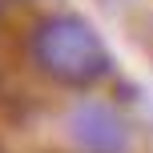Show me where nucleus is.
Wrapping results in <instances>:
<instances>
[{"instance_id": "f257e3e1", "label": "nucleus", "mask_w": 153, "mask_h": 153, "mask_svg": "<svg viewBox=\"0 0 153 153\" xmlns=\"http://www.w3.org/2000/svg\"><path fill=\"white\" fill-rule=\"evenodd\" d=\"M32 56L61 85H93L109 73V53L76 16H48L32 32Z\"/></svg>"}, {"instance_id": "f03ea898", "label": "nucleus", "mask_w": 153, "mask_h": 153, "mask_svg": "<svg viewBox=\"0 0 153 153\" xmlns=\"http://www.w3.org/2000/svg\"><path fill=\"white\" fill-rule=\"evenodd\" d=\"M69 133L85 153H125L129 149V125L109 105H76L69 113Z\"/></svg>"}, {"instance_id": "7ed1b4c3", "label": "nucleus", "mask_w": 153, "mask_h": 153, "mask_svg": "<svg viewBox=\"0 0 153 153\" xmlns=\"http://www.w3.org/2000/svg\"><path fill=\"white\" fill-rule=\"evenodd\" d=\"M0 153H4V149H0Z\"/></svg>"}]
</instances>
